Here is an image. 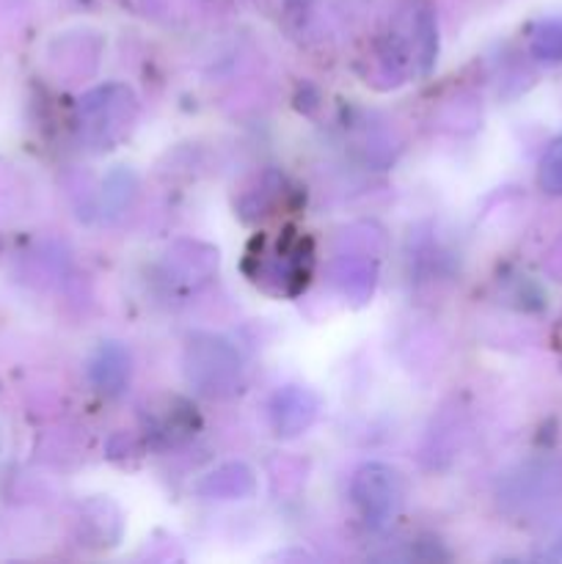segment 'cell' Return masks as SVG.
Returning a JSON list of instances; mask_svg holds the SVG:
<instances>
[{
  "instance_id": "cell-1",
  "label": "cell",
  "mask_w": 562,
  "mask_h": 564,
  "mask_svg": "<svg viewBox=\"0 0 562 564\" xmlns=\"http://www.w3.org/2000/svg\"><path fill=\"white\" fill-rule=\"evenodd\" d=\"M185 375L202 394H235L242 383V358L220 336H196L185 350Z\"/></svg>"
},
{
  "instance_id": "cell-2",
  "label": "cell",
  "mask_w": 562,
  "mask_h": 564,
  "mask_svg": "<svg viewBox=\"0 0 562 564\" xmlns=\"http://www.w3.org/2000/svg\"><path fill=\"white\" fill-rule=\"evenodd\" d=\"M350 501L369 529H383L400 512L402 477L386 463H367L353 474Z\"/></svg>"
},
{
  "instance_id": "cell-3",
  "label": "cell",
  "mask_w": 562,
  "mask_h": 564,
  "mask_svg": "<svg viewBox=\"0 0 562 564\" xmlns=\"http://www.w3.org/2000/svg\"><path fill=\"white\" fill-rule=\"evenodd\" d=\"M562 496V463L534 460L518 468L505 485V501L516 510H540Z\"/></svg>"
},
{
  "instance_id": "cell-4",
  "label": "cell",
  "mask_w": 562,
  "mask_h": 564,
  "mask_svg": "<svg viewBox=\"0 0 562 564\" xmlns=\"http://www.w3.org/2000/svg\"><path fill=\"white\" fill-rule=\"evenodd\" d=\"M317 397L312 391L301 389V386H284L275 391L268 405L270 427L281 438H295L303 430L312 427V422L317 419Z\"/></svg>"
},
{
  "instance_id": "cell-5",
  "label": "cell",
  "mask_w": 562,
  "mask_h": 564,
  "mask_svg": "<svg viewBox=\"0 0 562 564\" xmlns=\"http://www.w3.org/2000/svg\"><path fill=\"white\" fill-rule=\"evenodd\" d=\"M88 375H91V383L97 386L102 394L114 397L125 391V386L130 383V356L121 345H102L91 358V367H88Z\"/></svg>"
},
{
  "instance_id": "cell-6",
  "label": "cell",
  "mask_w": 562,
  "mask_h": 564,
  "mask_svg": "<svg viewBox=\"0 0 562 564\" xmlns=\"http://www.w3.org/2000/svg\"><path fill=\"white\" fill-rule=\"evenodd\" d=\"M532 53L545 64H560L562 61V22L545 20L532 33Z\"/></svg>"
},
{
  "instance_id": "cell-7",
  "label": "cell",
  "mask_w": 562,
  "mask_h": 564,
  "mask_svg": "<svg viewBox=\"0 0 562 564\" xmlns=\"http://www.w3.org/2000/svg\"><path fill=\"white\" fill-rule=\"evenodd\" d=\"M538 185L549 196H562V138L545 149L538 169Z\"/></svg>"
},
{
  "instance_id": "cell-8",
  "label": "cell",
  "mask_w": 562,
  "mask_h": 564,
  "mask_svg": "<svg viewBox=\"0 0 562 564\" xmlns=\"http://www.w3.org/2000/svg\"><path fill=\"white\" fill-rule=\"evenodd\" d=\"M290 3H306V0H290Z\"/></svg>"
}]
</instances>
